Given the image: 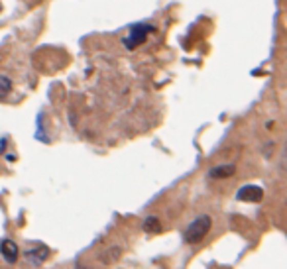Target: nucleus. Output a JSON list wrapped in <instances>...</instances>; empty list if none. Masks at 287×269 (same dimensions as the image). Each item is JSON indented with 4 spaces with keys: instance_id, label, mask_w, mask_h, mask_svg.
<instances>
[{
    "instance_id": "nucleus-6",
    "label": "nucleus",
    "mask_w": 287,
    "mask_h": 269,
    "mask_svg": "<svg viewBox=\"0 0 287 269\" xmlns=\"http://www.w3.org/2000/svg\"><path fill=\"white\" fill-rule=\"evenodd\" d=\"M236 173V167L232 163H224V165H216L209 171V177L211 179H227V177H232Z\"/></svg>"
},
{
    "instance_id": "nucleus-7",
    "label": "nucleus",
    "mask_w": 287,
    "mask_h": 269,
    "mask_svg": "<svg viewBox=\"0 0 287 269\" xmlns=\"http://www.w3.org/2000/svg\"><path fill=\"white\" fill-rule=\"evenodd\" d=\"M142 228L146 234H157V232H161V222L157 216H148V218H144Z\"/></svg>"
},
{
    "instance_id": "nucleus-10",
    "label": "nucleus",
    "mask_w": 287,
    "mask_h": 269,
    "mask_svg": "<svg viewBox=\"0 0 287 269\" xmlns=\"http://www.w3.org/2000/svg\"><path fill=\"white\" fill-rule=\"evenodd\" d=\"M77 269H85L83 265H81V263H79V265H77Z\"/></svg>"
},
{
    "instance_id": "nucleus-5",
    "label": "nucleus",
    "mask_w": 287,
    "mask_h": 269,
    "mask_svg": "<svg viewBox=\"0 0 287 269\" xmlns=\"http://www.w3.org/2000/svg\"><path fill=\"white\" fill-rule=\"evenodd\" d=\"M0 254H2V258L6 259L8 263H16V259H18V246L14 244L12 240H2L0 242Z\"/></svg>"
},
{
    "instance_id": "nucleus-3",
    "label": "nucleus",
    "mask_w": 287,
    "mask_h": 269,
    "mask_svg": "<svg viewBox=\"0 0 287 269\" xmlns=\"http://www.w3.org/2000/svg\"><path fill=\"white\" fill-rule=\"evenodd\" d=\"M236 199L242 202H260L263 199V189L258 185H246L236 193Z\"/></svg>"
},
{
    "instance_id": "nucleus-2",
    "label": "nucleus",
    "mask_w": 287,
    "mask_h": 269,
    "mask_svg": "<svg viewBox=\"0 0 287 269\" xmlns=\"http://www.w3.org/2000/svg\"><path fill=\"white\" fill-rule=\"evenodd\" d=\"M150 32H154V26H148V24H136V26L130 30V34L124 37V46L128 47V49H134V47L142 46Z\"/></svg>"
},
{
    "instance_id": "nucleus-8",
    "label": "nucleus",
    "mask_w": 287,
    "mask_h": 269,
    "mask_svg": "<svg viewBox=\"0 0 287 269\" xmlns=\"http://www.w3.org/2000/svg\"><path fill=\"white\" fill-rule=\"evenodd\" d=\"M10 91H12V82H10V79L4 77V75H0V98H4Z\"/></svg>"
},
{
    "instance_id": "nucleus-1",
    "label": "nucleus",
    "mask_w": 287,
    "mask_h": 269,
    "mask_svg": "<svg viewBox=\"0 0 287 269\" xmlns=\"http://www.w3.org/2000/svg\"><path fill=\"white\" fill-rule=\"evenodd\" d=\"M211 226H213V220H211V216H209V214H201V216H197V218H195V220L187 226V230L183 232V240H185V244H199L204 236L209 234Z\"/></svg>"
},
{
    "instance_id": "nucleus-4",
    "label": "nucleus",
    "mask_w": 287,
    "mask_h": 269,
    "mask_svg": "<svg viewBox=\"0 0 287 269\" xmlns=\"http://www.w3.org/2000/svg\"><path fill=\"white\" fill-rule=\"evenodd\" d=\"M26 258H28L30 263L39 265V263H44V261L49 258V247L44 246V244H37V246L26 250Z\"/></svg>"
},
{
    "instance_id": "nucleus-9",
    "label": "nucleus",
    "mask_w": 287,
    "mask_h": 269,
    "mask_svg": "<svg viewBox=\"0 0 287 269\" xmlns=\"http://www.w3.org/2000/svg\"><path fill=\"white\" fill-rule=\"evenodd\" d=\"M120 256V247H108V258L105 259V261H108V263H112L114 259Z\"/></svg>"
}]
</instances>
